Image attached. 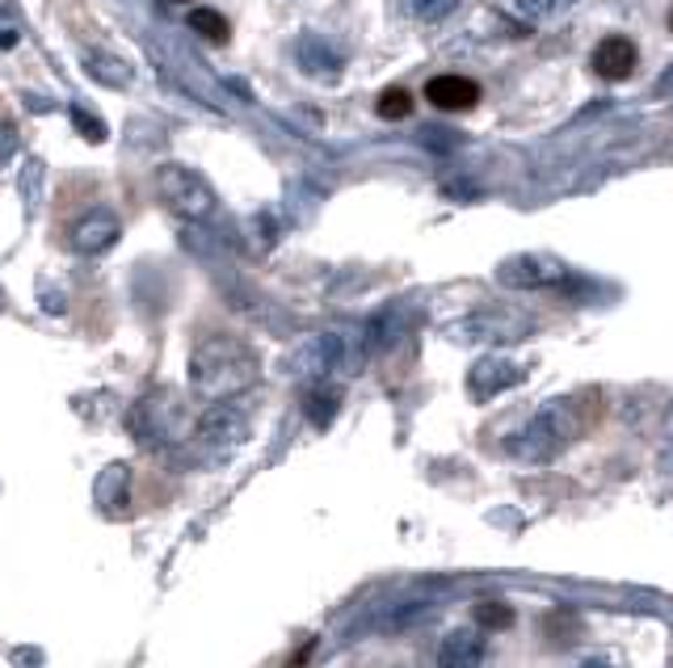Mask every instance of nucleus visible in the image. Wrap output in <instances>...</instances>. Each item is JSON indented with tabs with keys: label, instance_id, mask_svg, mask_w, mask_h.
Wrapping results in <instances>:
<instances>
[{
	"label": "nucleus",
	"instance_id": "obj_1",
	"mask_svg": "<svg viewBox=\"0 0 673 668\" xmlns=\"http://www.w3.org/2000/svg\"><path fill=\"white\" fill-rule=\"evenodd\" d=\"M252 378H257V357L231 336H210L189 357V383L210 399L236 396V392L249 387Z\"/></svg>",
	"mask_w": 673,
	"mask_h": 668
},
{
	"label": "nucleus",
	"instance_id": "obj_2",
	"mask_svg": "<svg viewBox=\"0 0 673 668\" xmlns=\"http://www.w3.org/2000/svg\"><path fill=\"white\" fill-rule=\"evenodd\" d=\"M581 434V413L572 399H551L535 417L526 420L518 434L505 438V455L518 462H547L565 450L568 441Z\"/></svg>",
	"mask_w": 673,
	"mask_h": 668
},
{
	"label": "nucleus",
	"instance_id": "obj_3",
	"mask_svg": "<svg viewBox=\"0 0 673 668\" xmlns=\"http://www.w3.org/2000/svg\"><path fill=\"white\" fill-rule=\"evenodd\" d=\"M156 198L165 202L173 215H182V219H207L210 210H215V189L186 165H161L156 168Z\"/></svg>",
	"mask_w": 673,
	"mask_h": 668
},
{
	"label": "nucleus",
	"instance_id": "obj_4",
	"mask_svg": "<svg viewBox=\"0 0 673 668\" xmlns=\"http://www.w3.org/2000/svg\"><path fill=\"white\" fill-rule=\"evenodd\" d=\"M497 282L509 291H551L572 282V270L556 252H514L497 265Z\"/></svg>",
	"mask_w": 673,
	"mask_h": 668
},
{
	"label": "nucleus",
	"instance_id": "obj_5",
	"mask_svg": "<svg viewBox=\"0 0 673 668\" xmlns=\"http://www.w3.org/2000/svg\"><path fill=\"white\" fill-rule=\"evenodd\" d=\"M526 333H530V320H518V315L497 312V307L442 324V336L455 345H509V341H522Z\"/></svg>",
	"mask_w": 673,
	"mask_h": 668
},
{
	"label": "nucleus",
	"instance_id": "obj_6",
	"mask_svg": "<svg viewBox=\"0 0 673 668\" xmlns=\"http://www.w3.org/2000/svg\"><path fill=\"white\" fill-rule=\"evenodd\" d=\"M118 236H123V223H118V215L114 210H84L81 219L72 223V231H68V249L81 252V257H97V252H105L110 244H118Z\"/></svg>",
	"mask_w": 673,
	"mask_h": 668
},
{
	"label": "nucleus",
	"instance_id": "obj_7",
	"mask_svg": "<svg viewBox=\"0 0 673 668\" xmlns=\"http://www.w3.org/2000/svg\"><path fill=\"white\" fill-rule=\"evenodd\" d=\"M425 102L442 114H467V109L480 105V84L472 76H459V72H442V76H429V84H425Z\"/></svg>",
	"mask_w": 673,
	"mask_h": 668
},
{
	"label": "nucleus",
	"instance_id": "obj_8",
	"mask_svg": "<svg viewBox=\"0 0 673 668\" xmlns=\"http://www.w3.org/2000/svg\"><path fill=\"white\" fill-rule=\"evenodd\" d=\"M514 383H522V366H514L509 357H480L472 370H467V396L472 399H493L501 396V392H509Z\"/></svg>",
	"mask_w": 673,
	"mask_h": 668
},
{
	"label": "nucleus",
	"instance_id": "obj_9",
	"mask_svg": "<svg viewBox=\"0 0 673 668\" xmlns=\"http://www.w3.org/2000/svg\"><path fill=\"white\" fill-rule=\"evenodd\" d=\"M635 63H640V51H635V42L628 34H610L589 55L593 76H602V81H628L631 72H635Z\"/></svg>",
	"mask_w": 673,
	"mask_h": 668
},
{
	"label": "nucleus",
	"instance_id": "obj_10",
	"mask_svg": "<svg viewBox=\"0 0 673 668\" xmlns=\"http://www.w3.org/2000/svg\"><path fill=\"white\" fill-rule=\"evenodd\" d=\"M294 63H299L308 76H315V81H336L341 67H345V51H341L336 42L308 34V39H299V46H294Z\"/></svg>",
	"mask_w": 673,
	"mask_h": 668
},
{
	"label": "nucleus",
	"instance_id": "obj_11",
	"mask_svg": "<svg viewBox=\"0 0 673 668\" xmlns=\"http://www.w3.org/2000/svg\"><path fill=\"white\" fill-rule=\"evenodd\" d=\"M488 660V644L476 627H455L438 644V668H480Z\"/></svg>",
	"mask_w": 673,
	"mask_h": 668
},
{
	"label": "nucleus",
	"instance_id": "obj_12",
	"mask_svg": "<svg viewBox=\"0 0 673 668\" xmlns=\"http://www.w3.org/2000/svg\"><path fill=\"white\" fill-rule=\"evenodd\" d=\"M84 72L97 84H110V88H126L135 76V67L118 55H110V51H84Z\"/></svg>",
	"mask_w": 673,
	"mask_h": 668
},
{
	"label": "nucleus",
	"instance_id": "obj_13",
	"mask_svg": "<svg viewBox=\"0 0 673 668\" xmlns=\"http://www.w3.org/2000/svg\"><path fill=\"white\" fill-rule=\"evenodd\" d=\"M341 387H333V383H315L312 392L303 396V413L312 417V425H333V417H336V408H341Z\"/></svg>",
	"mask_w": 673,
	"mask_h": 668
},
{
	"label": "nucleus",
	"instance_id": "obj_14",
	"mask_svg": "<svg viewBox=\"0 0 673 668\" xmlns=\"http://www.w3.org/2000/svg\"><path fill=\"white\" fill-rule=\"evenodd\" d=\"M472 623H476L480 630H509L514 623H518V614H514V606H509V602L484 597V602H476V606H472Z\"/></svg>",
	"mask_w": 673,
	"mask_h": 668
},
{
	"label": "nucleus",
	"instance_id": "obj_15",
	"mask_svg": "<svg viewBox=\"0 0 673 668\" xmlns=\"http://www.w3.org/2000/svg\"><path fill=\"white\" fill-rule=\"evenodd\" d=\"M375 114L383 118V123H400V118H408V114H413V93H408L404 84H387V88L375 97Z\"/></svg>",
	"mask_w": 673,
	"mask_h": 668
},
{
	"label": "nucleus",
	"instance_id": "obj_16",
	"mask_svg": "<svg viewBox=\"0 0 673 668\" xmlns=\"http://www.w3.org/2000/svg\"><path fill=\"white\" fill-rule=\"evenodd\" d=\"M189 30L194 34H203L207 42H215V46H224V42L231 39V25L224 13H215V9H189Z\"/></svg>",
	"mask_w": 673,
	"mask_h": 668
},
{
	"label": "nucleus",
	"instance_id": "obj_17",
	"mask_svg": "<svg viewBox=\"0 0 673 668\" xmlns=\"http://www.w3.org/2000/svg\"><path fill=\"white\" fill-rule=\"evenodd\" d=\"M459 4L463 0H400L404 18H413V21H446Z\"/></svg>",
	"mask_w": 673,
	"mask_h": 668
},
{
	"label": "nucleus",
	"instance_id": "obj_18",
	"mask_svg": "<svg viewBox=\"0 0 673 668\" xmlns=\"http://www.w3.org/2000/svg\"><path fill=\"white\" fill-rule=\"evenodd\" d=\"M577 0H518V18L526 21H551V18H565Z\"/></svg>",
	"mask_w": 673,
	"mask_h": 668
},
{
	"label": "nucleus",
	"instance_id": "obj_19",
	"mask_svg": "<svg viewBox=\"0 0 673 668\" xmlns=\"http://www.w3.org/2000/svg\"><path fill=\"white\" fill-rule=\"evenodd\" d=\"M72 123H76V131H81L89 144H102V139H105V123H102V118H93L84 105H76V109H72Z\"/></svg>",
	"mask_w": 673,
	"mask_h": 668
},
{
	"label": "nucleus",
	"instance_id": "obj_20",
	"mask_svg": "<svg viewBox=\"0 0 673 668\" xmlns=\"http://www.w3.org/2000/svg\"><path fill=\"white\" fill-rule=\"evenodd\" d=\"M13 152H18V131L9 123H0V165H4Z\"/></svg>",
	"mask_w": 673,
	"mask_h": 668
},
{
	"label": "nucleus",
	"instance_id": "obj_21",
	"mask_svg": "<svg viewBox=\"0 0 673 668\" xmlns=\"http://www.w3.org/2000/svg\"><path fill=\"white\" fill-rule=\"evenodd\" d=\"M9 46H18V30H0V51H9Z\"/></svg>",
	"mask_w": 673,
	"mask_h": 668
},
{
	"label": "nucleus",
	"instance_id": "obj_22",
	"mask_svg": "<svg viewBox=\"0 0 673 668\" xmlns=\"http://www.w3.org/2000/svg\"><path fill=\"white\" fill-rule=\"evenodd\" d=\"M577 668H610V660H602V656H589V660H581Z\"/></svg>",
	"mask_w": 673,
	"mask_h": 668
},
{
	"label": "nucleus",
	"instance_id": "obj_23",
	"mask_svg": "<svg viewBox=\"0 0 673 668\" xmlns=\"http://www.w3.org/2000/svg\"><path fill=\"white\" fill-rule=\"evenodd\" d=\"M165 4H186V0H165Z\"/></svg>",
	"mask_w": 673,
	"mask_h": 668
},
{
	"label": "nucleus",
	"instance_id": "obj_24",
	"mask_svg": "<svg viewBox=\"0 0 673 668\" xmlns=\"http://www.w3.org/2000/svg\"><path fill=\"white\" fill-rule=\"evenodd\" d=\"M670 30H673V9H670Z\"/></svg>",
	"mask_w": 673,
	"mask_h": 668
},
{
	"label": "nucleus",
	"instance_id": "obj_25",
	"mask_svg": "<svg viewBox=\"0 0 673 668\" xmlns=\"http://www.w3.org/2000/svg\"><path fill=\"white\" fill-rule=\"evenodd\" d=\"M0 303H4V299H0Z\"/></svg>",
	"mask_w": 673,
	"mask_h": 668
}]
</instances>
